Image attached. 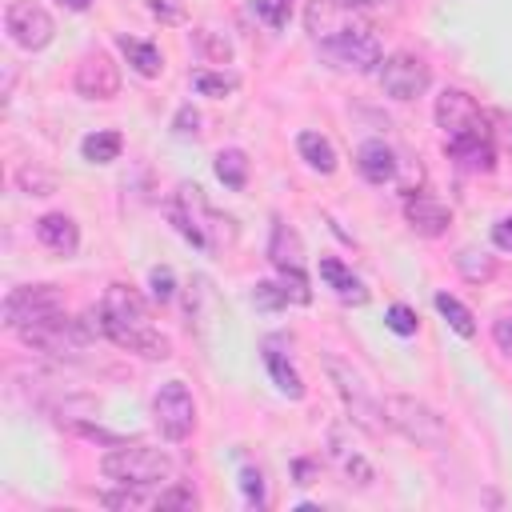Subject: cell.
Listing matches in <instances>:
<instances>
[{
	"label": "cell",
	"mask_w": 512,
	"mask_h": 512,
	"mask_svg": "<svg viewBox=\"0 0 512 512\" xmlns=\"http://www.w3.org/2000/svg\"><path fill=\"white\" fill-rule=\"evenodd\" d=\"M384 324H388L396 336H416V324H420V320H416V312H412L408 304H392V308L384 312Z\"/></svg>",
	"instance_id": "obj_31"
},
{
	"label": "cell",
	"mask_w": 512,
	"mask_h": 512,
	"mask_svg": "<svg viewBox=\"0 0 512 512\" xmlns=\"http://www.w3.org/2000/svg\"><path fill=\"white\" fill-rule=\"evenodd\" d=\"M252 12H256L268 28H284V24H288V16H292V0H256V4H252Z\"/></svg>",
	"instance_id": "obj_29"
},
{
	"label": "cell",
	"mask_w": 512,
	"mask_h": 512,
	"mask_svg": "<svg viewBox=\"0 0 512 512\" xmlns=\"http://www.w3.org/2000/svg\"><path fill=\"white\" fill-rule=\"evenodd\" d=\"M76 92L84 100H112L120 92V68L104 48H92L76 64Z\"/></svg>",
	"instance_id": "obj_13"
},
{
	"label": "cell",
	"mask_w": 512,
	"mask_h": 512,
	"mask_svg": "<svg viewBox=\"0 0 512 512\" xmlns=\"http://www.w3.org/2000/svg\"><path fill=\"white\" fill-rule=\"evenodd\" d=\"M384 404V424L392 432H400L404 440L420 444V448H440L448 440V424L436 408H428L424 400L408 396V392H392L380 400Z\"/></svg>",
	"instance_id": "obj_4"
},
{
	"label": "cell",
	"mask_w": 512,
	"mask_h": 512,
	"mask_svg": "<svg viewBox=\"0 0 512 512\" xmlns=\"http://www.w3.org/2000/svg\"><path fill=\"white\" fill-rule=\"evenodd\" d=\"M432 304H436V312H440V316L452 324V332H456V336H464V340H468V336H476V320H472V312H468V308H464L456 296L436 292V296H432Z\"/></svg>",
	"instance_id": "obj_25"
},
{
	"label": "cell",
	"mask_w": 512,
	"mask_h": 512,
	"mask_svg": "<svg viewBox=\"0 0 512 512\" xmlns=\"http://www.w3.org/2000/svg\"><path fill=\"white\" fill-rule=\"evenodd\" d=\"M328 444H332V460L340 464V472L348 476V484H360V488H368L372 480H376V472H372V464L360 456V452H352L344 440H340V428L328 436Z\"/></svg>",
	"instance_id": "obj_21"
},
{
	"label": "cell",
	"mask_w": 512,
	"mask_h": 512,
	"mask_svg": "<svg viewBox=\"0 0 512 512\" xmlns=\"http://www.w3.org/2000/svg\"><path fill=\"white\" fill-rule=\"evenodd\" d=\"M268 260H272L280 272H300V268H304V244H300V236H296L284 220L272 224V236H268Z\"/></svg>",
	"instance_id": "obj_17"
},
{
	"label": "cell",
	"mask_w": 512,
	"mask_h": 512,
	"mask_svg": "<svg viewBox=\"0 0 512 512\" xmlns=\"http://www.w3.org/2000/svg\"><path fill=\"white\" fill-rule=\"evenodd\" d=\"M120 148H124L120 132H88V136L80 140V156H84L88 164H112V160L120 156Z\"/></svg>",
	"instance_id": "obj_24"
},
{
	"label": "cell",
	"mask_w": 512,
	"mask_h": 512,
	"mask_svg": "<svg viewBox=\"0 0 512 512\" xmlns=\"http://www.w3.org/2000/svg\"><path fill=\"white\" fill-rule=\"evenodd\" d=\"M324 372H328V380L336 384V396L344 400L348 420H352V424H360L364 432L380 436V432L388 428V424H384V404L368 392L364 376H360L344 356H336V352H324Z\"/></svg>",
	"instance_id": "obj_2"
},
{
	"label": "cell",
	"mask_w": 512,
	"mask_h": 512,
	"mask_svg": "<svg viewBox=\"0 0 512 512\" xmlns=\"http://www.w3.org/2000/svg\"><path fill=\"white\" fill-rule=\"evenodd\" d=\"M492 340H496V348L512 360V308H508V312H500V316L492 320Z\"/></svg>",
	"instance_id": "obj_35"
},
{
	"label": "cell",
	"mask_w": 512,
	"mask_h": 512,
	"mask_svg": "<svg viewBox=\"0 0 512 512\" xmlns=\"http://www.w3.org/2000/svg\"><path fill=\"white\" fill-rule=\"evenodd\" d=\"M152 420L160 428V436L168 440H184L196 428V400L180 380H168L156 388L152 396Z\"/></svg>",
	"instance_id": "obj_7"
},
{
	"label": "cell",
	"mask_w": 512,
	"mask_h": 512,
	"mask_svg": "<svg viewBox=\"0 0 512 512\" xmlns=\"http://www.w3.org/2000/svg\"><path fill=\"white\" fill-rule=\"evenodd\" d=\"M100 472L112 484H132V488H152L160 480L172 476V456L164 448H148V444H120L112 452H104Z\"/></svg>",
	"instance_id": "obj_3"
},
{
	"label": "cell",
	"mask_w": 512,
	"mask_h": 512,
	"mask_svg": "<svg viewBox=\"0 0 512 512\" xmlns=\"http://www.w3.org/2000/svg\"><path fill=\"white\" fill-rule=\"evenodd\" d=\"M492 244L504 248V252H512V216H500V220L492 224Z\"/></svg>",
	"instance_id": "obj_40"
},
{
	"label": "cell",
	"mask_w": 512,
	"mask_h": 512,
	"mask_svg": "<svg viewBox=\"0 0 512 512\" xmlns=\"http://www.w3.org/2000/svg\"><path fill=\"white\" fill-rule=\"evenodd\" d=\"M240 488H244V500L264 508V472L260 468H244L240 472Z\"/></svg>",
	"instance_id": "obj_32"
},
{
	"label": "cell",
	"mask_w": 512,
	"mask_h": 512,
	"mask_svg": "<svg viewBox=\"0 0 512 512\" xmlns=\"http://www.w3.org/2000/svg\"><path fill=\"white\" fill-rule=\"evenodd\" d=\"M252 300H256L260 308H280V304H288V300H284V292H280V284H272V280H264V284H256V292H252Z\"/></svg>",
	"instance_id": "obj_38"
},
{
	"label": "cell",
	"mask_w": 512,
	"mask_h": 512,
	"mask_svg": "<svg viewBox=\"0 0 512 512\" xmlns=\"http://www.w3.org/2000/svg\"><path fill=\"white\" fill-rule=\"evenodd\" d=\"M196 124H200V116L184 104V108L176 112V132H180V136H196Z\"/></svg>",
	"instance_id": "obj_41"
},
{
	"label": "cell",
	"mask_w": 512,
	"mask_h": 512,
	"mask_svg": "<svg viewBox=\"0 0 512 512\" xmlns=\"http://www.w3.org/2000/svg\"><path fill=\"white\" fill-rule=\"evenodd\" d=\"M192 88H196L200 96H228V92L240 88V80H236L232 72H196V76H192Z\"/></svg>",
	"instance_id": "obj_28"
},
{
	"label": "cell",
	"mask_w": 512,
	"mask_h": 512,
	"mask_svg": "<svg viewBox=\"0 0 512 512\" xmlns=\"http://www.w3.org/2000/svg\"><path fill=\"white\" fill-rule=\"evenodd\" d=\"M320 280H324L340 300H352V304H364V300H368L364 284H360L336 256H320Z\"/></svg>",
	"instance_id": "obj_20"
},
{
	"label": "cell",
	"mask_w": 512,
	"mask_h": 512,
	"mask_svg": "<svg viewBox=\"0 0 512 512\" xmlns=\"http://www.w3.org/2000/svg\"><path fill=\"white\" fill-rule=\"evenodd\" d=\"M64 312V300L56 292V284H20L4 296V328L12 332H24V328H36L52 316Z\"/></svg>",
	"instance_id": "obj_6"
},
{
	"label": "cell",
	"mask_w": 512,
	"mask_h": 512,
	"mask_svg": "<svg viewBox=\"0 0 512 512\" xmlns=\"http://www.w3.org/2000/svg\"><path fill=\"white\" fill-rule=\"evenodd\" d=\"M120 52L128 56V64H132L140 76H160V68H164V56H160V48H156V44H148V40H136V36H120Z\"/></svg>",
	"instance_id": "obj_23"
},
{
	"label": "cell",
	"mask_w": 512,
	"mask_h": 512,
	"mask_svg": "<svg viewBox=\"0 0 512 512\" xmlns=\"http://www.w3.org/2000/svg\"><path fill=\"white\" fill-rule=\"evenodd\" d=\"M216 176L224 180V188H244V180H248V156L240 148L216 152Z\"/></svg>",
	"instance_id": "obj_26"
},
{
	"label": "cell",
	"mask_w": 512,
	"mask_h": 512,
	"mask_svg": "<svg viewBox=\"0 0 512 512\" xmlns=\"http://www.w3.org/2000/svg\"><path fill=\"white\" fill-rule=\"evenodd\" d=\"M340 4H348V8H372V4H384V0H340Z\"/></svg>",
	"instance_id": "obj_43"
},
{
	"label": "cell",
	"mask_w": 512,
	"mask_h": 512,
	"mask_svg": "<svg viewBox=\"0 0 512 512\" xmlns=\"http://www.w3.org/2000/svg\"><path fill=\"white\" fill-rule=\"evenodd\" d=\"M60 4H64V8H68V12H84V8H88V4H92V0H60Z\"/></svg>",
	"instance_id": "obj_42"
},
{
	"label": "cell",
	"mask_w": 512,
	"mask_h": 512,
	"mask_svg": "<svg viewBox=\"0 0 512 512\" xmlns=\"http://www.w3.org/2000/svg\"><path fill=\"white\" fill-rule=\"evenodd\" d=\"M148 12H152V16H160L164 24L184 20V8H180V4H172V0H148Z\"/></svg>",
	"instance_id": "obj_39"
},
{
	"label": "cell",
	"mask_w": 512,
	"mask_h": 512,
	"mask_svg": "<svg viewBox=\"0 0 512 512\" xmlns=\"http://www.w3.org/2000/svg\"><path fill=\"white\" fill-rule=\"evenodd\" d=\"M404 220H408L412 232H420V236H444L448 224H452V212H448L436 196H428V192H408V200H404Z\"/></svg>",
	"instance_id": "obj_14"
},
{
	"label": "cell",
	"mask_w": 512,
	"mask_h": 512,
	"mask_svg": "<svg viewBox=\"0 0 512 512\" xmlns=\"http://www.w3.org/2000/svg\"><path fill=\"white\" fill-rule=\"evenodd\" d=\"M320 56L332 64V68H344V72H372L384 52H380V40L368 32H352V36H340L332 44H320Z\"/></svg>",
	"instance_id": "obj_12"
},
{
	"label": "cell",
	"mask_w": 512,
	"mask_h": 512,
	"mask_svg": "<svg viewBox=\"0 0 512 512\" xmlns=\"http://www.w3.org/2000/svg\"><path fill=\"white\" fill-rule=\"evenodd\" d=\"M108 508H148V504H156V500H148V496H140L132 484H124V492H108V496H100Z\"/></svg>",
	"instance_id": "obj_34"
},
{
	"label": "cell",
	"mask_w": 512,
	"mask_h": 512,
	"mask_svg": "<svg viewBox=\"0 0 512 512\" xmlns=\"http://www.w3.org/2000/svg\"><path fill=\"white\" fill-rule=\"evenodd\" d=\"M36 240H40L48 252H56V256H72V252L80 248V228H76V220L64 216V212H44V216L36 220Z\"/></svg>",
	"instance_id": "obj_15"
},
{
	"label": "cell",
	"mask_w": 512,
	"mask_h": 512,
	"mask_svg": "<svg viewBox=\"0 0 512 512\" xmlns=\"http://www.w3.org/2000/svg\"><path fill=\"white\" fill-rule=\"evenodd\" d=\"M196 44L208 52V60H216V64H228V56H232V44H228V36L220 40L216 36V28H200L196 32Z\"/></svg>",
	"instance_id": "obj_30"
},
{
	"label": "cell",
	"mask_w": 512,
	"mask_h": 512,
	"mask_svg": "<svg viewBox=\"0 0 512 512\" xmlns=\"http://www.w3.org/2000/svg\"><path fill=\"white\" fill-rule=\"evenodd\" d=\"M20 188H28L32 196H48L56 188V180L44 176V172H36V168H20Z\"/></svg>",
	"instance_id": "obj_36"
},
{
	"label": "cell",
	"mask_w": 512,
	"mask_h": 512,
	"mask_svg": "<svg viewBox=\"0 0 512 512\" xmlns=\"http://www.w3.org/2000/svg\"><path fill=\"white\" fill-rule=\"evenodd\" d=\"M200 500H196V492L192 488H184V484H176V488H168V492H160L156 496V508H196Z\"/></svg>",
	"instance_id": "obj_33"
},
{
	"label": "cell",
	"mask_w": 512,
	"mask_h": 512,
	"mask_svg": "<svg viewBox=\"0 0 512 512\" xmlns=\"http://www.w3.org/2000/svg\"><path fill=\"white\" fill-rule=\"evenodd\" d=\"M304 24H308L316 48H320V44H332V40H340V36L368 32V28H372L368 20L356 16V8H348V4H340V0H312L308 12H304Z\"/></svg>",
	"instance_id": "obj_10"
},
{
	"label": "cell",
	"mask_w": 512,
	"mask_h": 512,
	"mask_svg": "<svg viewBox=\"0 0 512 512\" xmlns=\"http://www.w3.org/2000/svg\"><path fill=\"white\" fill-rule=\"evenodd\" d=\"M100 328L112 344H120L128 352H140L148 360H164L172 352L168 336L152 324L144 296L128 284H108V292L100 300Z\"/></svg>",
	"instance_id": "obj_1"
},
{
	"label": "cell",
	"mask_w": 512,
	"mask_h": 512,
	"mask_svg": "<svg viewBox=\"0 0 512 512\" xmlns=\"http://www.w3.org/2000/svg\"><path fill=\"white\" fill-rule=\"evenodd\" d=\"M356 168H360L364 180L384 184V180L396 176V156H392V148L384 140H364L360 152H356Z\"/></svg>",
	"instance_id": "obj_18"
},
{
	"label": "cell",
	"mask_w": 512,
	"mask_h": 512,
	"mask_svg": "<svg viewBox=\"0 0 512 512\" xmlns=\"http://www.w3.org/2000/svg\"><path fill=\"white\" fill-rule=\"evenodd\" d=\"M4 28H8V36H12L20 48H28V52H40V48L52 40V32H56L52 16H48L40 4H32V0H12L8 12H4Z\"/></svg>",
	"instance_id": "obj_11"
},
{
	"label": "cell",
	"mask_w": 512,
	"mask_h": 512,
	"mask_svg": "<svg viewBox=\"0 0 512 512\" xmlns=\"http://www.w3.org/2000/svg\"><path fill=\"white\" fill-rule=\"evenodd\" d=\"M296 148H300V156L308 160V168H316L320 176L336 172V148H332L328 136H320V132H300V136H296Z\"/></svg>",
	"instance_id": "obj_22"
},
{
	"label": "cell",
	"mask_w": 512,
	"mask_h": 512,
	"mask_svg": "<svg viewBox=\"0 0 512 512\" xmlns=\"http://www.w3.org/2000/svg\"><path fill=\"white\" fill-rule=\"evenodd\" d=\"M428 84H432V72L416 52H392L380 60V88L392 100H416L428 92Z\"/></svg>",
	"instance_id": "obj_9"
},
{
	"label": "cell",
	"mask_w": 512,
	"mask_h": 512,
	"mask_svg": "<svg viewBox=\"0 0 512 512\" xmlns=\"http://www.w3.org/2000/svg\"><path fill=\"white\" fill-rule=\"evenodd\" d=\"M168 216L180 228V236L188 244H196V248H216L220 236H224V224H228V220H220L212 212V204L204 200V192L196 184H180L176 200L168 204Z\"/></svg>",
	"instance_id": "obj_5"
},
{
	"label": "cell",
	"mask_w": 512,
	"mask_h": 512,
	"mask_svg": "<svg viewBox=\"0 0 512 512\" xmlns=\"http://www.w3.org/2000/svg\"><path fill=\"white\" fill-rule=\"evenodd\" d=\"M148 284H152V300H156V304H168V300H172V292H176V288H172V272H168V268H152V272H148Z\"/></svg>",
	"instance_id": "obj_37"
},
{
	"label": "cell",
	"mask_w": 512,
	"mask_h": 512,
	"mask_svg": "<svg viewBox=\"0 0 512 512\" xmlns=\"http://www.w3.org/2000/svg\"><path fill=\"white\" fill-rule=\"evenodd\" d=\"M444 152L464 168V172H488L492 160H496V148H492V132H480V136H464V140H448Z\"/></svg>",
	"instance_id": "obj_16"
},
{
	"label": "cell",
	"mask_w": 512,
	"mask_h": 512,
	"mask_svg": "<svg viewBox=\"0 0 512 512\" xmlns=\"http://www.w3.org/2000/svg\"><path fill=\"white\" fill-rule=\"evenodd\" d=\"M456 268L472 280V284H480V280H492V272H496V260L488 256V252H476V248H464L460 256H456Z\"/></svg>",
	"instance_id": "obj_27"
},
{
	"label": "cell",
	"mask_w": 512,
	"mask_h": 512,
	"mask_svg": "<svg viewBox=\"0 0 512 512\" xmlns=\"http://www.w3.org/2000/svg\"><path fill=\"white\" fill-rule=\"evenodd\" d=\"M436 128L444 132V144L448 140H464V136H480V132H488V124H484V112L476 108V100L464 92V88H444L440 96H436Z\"/></svg>",
	"instance_id": "obj_8"
},
{
	"label": "cell",
	"mask_w": 512,
	"mask_h": 512,
	"mask_svg": "<svg viewBox=\"0 0 512 512\" xmlns=\"http://www.w3.org/2000/svg\"><path fill=\"white\" fill-rule=\"evenodd\" d=\"M264 364H268L276 388H280L288 400H304V380H300V372L292 368V360H284L280 340H264Z\"/></svg>",
	"instance_id": "obj_19"
}]
</instances>
